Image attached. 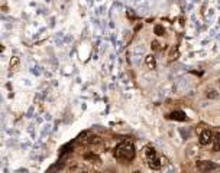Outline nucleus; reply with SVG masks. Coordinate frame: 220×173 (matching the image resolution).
<instances>
[{"label":"nucleus","instance_id":"nucleus-1","mask_svg":"<svg viewBox=\"0 0 220 173\" xmlns=\"http://www.w3.org/2000/svg\"><path fill=\"white\" fill-rule=\"evenodd\" d=\"M115 157L119 160H133L135 146L132 141H122L115 149Z\"/></svg>","mask_w":220,"mask_h":173},{"label":"nucleus","instance_id":"nucleus-2","mask_svg":"<svg viewBox=\"0 0 220 173\" xmlns=\"http://www.w3.org/2000/svg\"><path fill=\"white\" fill-rule=\"evenodd\" d=\"M145 156H146V160H148V166H149L152 170H158L162 166V159L158 157L157 150L153 147L148 146L145 149Z\"/></svg>","mask_w":220,"mask_h":173},{"label":"nucleus","instance_id":"nucleus-3","mask_svg":"<svg viewBox=\"0 0 220 173\" xmlns=\"http://www.w3.org/2000/svg\"><path fill=\"white\" fill-rule=\"evenodd\" d=\"M197 169L200 170L201 173H207V172H210L212 169H216L217 166L214 165V163H212V162H207V160H201V162H197Z\"/></svg>","mask_w":220,"mask_h":173},{"label":"nucleus","instance_id":"nucleus-4","mask_svg":"<svg viewBox=\"0 0 220 173\" xmlns=\"http://www.w3.org/2000/svg\"><path fill=\"white\" fill-rule=\"evenodd\" d=\"M133 6L138 9L139 13H146V12L149 10L148 0H133Z\"/></svg>","mask_w":220,"mask_h":173},{"label":"nucleus","instance_id":"nucleus-5","mask_svg":"<svg viewBox=\"0 0 220 173\" xmlns=\"http://www.w3.org/2000/svg\"><path fill=\"white\" fill-rule=\"evenodd\" d=\"M210 143H212V133H210V130H204L201 133V136H200V144L207 146Z\"/></svg>","mask_w":220,"mask_h":173},{"label":"nucleus","instance_id":"nucleus-6","mask_svg":"<svg viewBox=\"0 0 220 173\" xmlns=\"http://www.w3.org/2000/svg\"><path fill=\"white\" fill-rule=\"evenodd\" d=\"M168 117H169L171 120H177V121H185V118H187L183 111H174V113H171Z\"/></svg>","mask_w":220,"mask_h":173},{"label":"nucleus","instance_id":"nucleus-7","mask_svg":"<svg viewBox=\"0 0 220 173\" xmlns=\"http://www.w3.org/2000/svg\"><path fill=\"white\" fill-rule=\"evenodd\" d=\"M145 62L149 69H155V67H157V59H155L153 55H148V57L145 58Z\"/></svg>","mask_w":220,"mask_h":173},{"label":"nucleus","instance_id":"nucleus-8","mask_svg":"<svg viewBox=\"0 0 220 173\" xmlns=\"http://www.w3.org/2000/svg\"><path fill=\"white\" fill-rule=\"evenodd\" d=\"M143 53H145V46L142 45V43H139V45L135 46V49H133V55H135V57H136V58L142 57Z\"/></svg>","mask_w":220,"mask_h":173},{"label":"nucleus","instance_id":"nucleus-9","mask_svg":"<svg viewBox=\"0 0 220 173\" xmlns=\"http://www.w3.org/2000/svg\"><path fill=\"white\" fill-rule=\"evenodd\" d=\"M100 141H101V140H100L99 136H90L89 140H87V143H90V144H99Z\"/></svg>","mask_w":220,"mask_h":173},{"label":"nucleus","instance_id":"nucleus-10","mask_svg":"<svg viewBox=\"0 0 220 173\" xmlns=\"http://www.w3.org/2000/svg\"><path fill=\"white\" fill-rule=\"evenodd\" d=\"M155 33H157V35H159V36H161V35H164V27L161 26V25H158V26H155Z\"/></svg>","mask_w":220,"mask_h":173},{"label":"nucleus","instance_id":"nucleus-11","mask_svg":"<svg viewBox=\"0 0 220 173\" xmlns=\"http://www.w3.org/2000/svg\"><path fill=\"white\" fill-rule=\"evenodd\" d=\"M19 64V58H12V59H10V67L12 68H13V67H16V65H18Z\"/></svg>","mask_w":220,"mask_h":173},{"label":"nucleus","instance_id":"nucleus-12","mask_svg":"<svg viewBox=\"0 0 220 173\" xmlns=\"http://www.w3.org/2000/svg\"><path fill=\"white\" fill-rule=\"evenodd\" d=\"M152 49H159V43H158L157 41L152 42Z\"/></svg>","mask_w":220,"mask_h":173},{"label":"nucleus","instance_id":"nucleus-13","mask_svg":"<svg viewBox=\"0 0 220 173\" xmlns=\"http://www.w3.org/2000/svg\"><path fill=\"white\" fill-rule=\"evenodd\" d=\"M207 95H209V97H212V98H213V97H216L217 94H216V92H214V91H212V94H210V92H209V94H207Z\"/></svg>","mask_w":220,"mask_h":173},{"label":"nucleus","instance_id":"nucleus-14","mask_svg":"<svg viewBox=\"0 0 220 173\" xmlns=\"http://www.w3.org/2000/svg\"><path fill=\"white\" fill-rule=\"evenodd\" d=\"M133 173H141V172H133Z\"/></svg>","mask_w":220,"mask_h":173}]
</instances>
